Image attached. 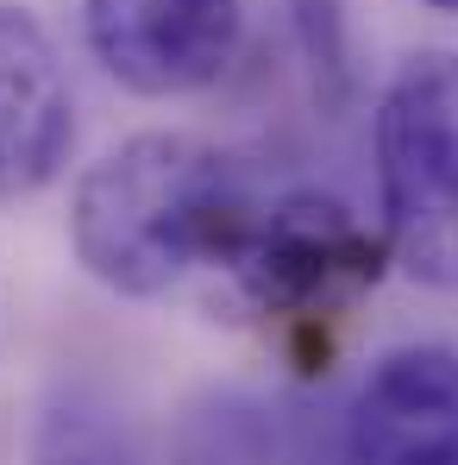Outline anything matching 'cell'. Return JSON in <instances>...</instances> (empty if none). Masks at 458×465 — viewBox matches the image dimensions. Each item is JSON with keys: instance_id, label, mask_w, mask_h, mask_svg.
Wrapping results in <instances>:
<instances>
[{"instance_id": "obj_5", "label": "cell", "mask_w": 458, "mask_h": 465, "mask_svg": "<svg viewBox=\"0 0 458 465\" xmlns=\"http://www.w3.org/2000/svg\"><path fill=\"white\" fill-rule=\"evenodd\" d=\"M352 465H458V352L402 346L352 402Z\"/></svg>"}, {"instance_id": "obj_2", "label": "cell", "mask_w": 458, "mask_h": 465, "mask_svg": "<svg viewBox=\"0 0 458 465\" xmlns=\"http://www.w3.org/2000/svg\"><path fill=\"white\" fill-rule=\"evenodd\" d=\"M377 195L389 258L427 290H458V51H421L383 88Z\"/></svg>"}, {"instance_id": "obj_6", "label": "cell", "mask_w": 458, "mask_h": 465, "mask_svg": "<svg viewBox=\"0 0 458 465\" xmlns=\"http://www.w3.org/2000/svg\"><path fill=\"white\" fill-rule=\"evenodd\" d=\"M76 145L70 82L57 70L44 32L0 6V202L38 195Z\"/></svg>"}, {"instance_id": "obj_9", "label": "cell", "mask_w": 458, "mask_h": 465, "mask_svg": "<svg viewBox=\"0 0 458 465\" xmlns=\"http://www.w3.org/2000/svg\"><path fill=\"white\" fill-rule=\"evenodd\" d=\"M289 32L302 45V64L314 76V94L339 107L352 94V57H346V0H283Z\"/></svg>"}, {"instance_id": "obj_1", "label": "cell", "mask_w": 458, "mask_h": 465, "mask_svg": "<svg viewBox=\"0 0 458 465\" xmlns=\"http://www.w3.org/2000/svg\"><path fill=\"white\" fill-rule=\"evenodd\" d=\"M251 214L227 152L145 133L82 170L70 239L88 277L113 296H163L195 264H232Z\"/></svg>"}, {"instance_id": "obj_8", "label": "cell", "mask_w": 458, "mask_h": 465, "mask_svg": "<svg viewBox=\"0 0 458 465\" xmlns=\"http://www.w3.org/2000/svg\"><path fill=\"white\" fill-rule=\"evenodd\" d=\"M32 465H145L132 421L88 384H63L32 428Z\"/></svg>"}, {"instance_id": "obj_4", "label": "cell", "mask_w": 458, "mask_h": 465, "mask_svg": "<svg viewBox=\"0 0 458 465\" xmlns=\"http://www.w3.org/2000/svg\"><path fill=\"white\" fill-rule=\"evenodd\" d=\"M82 38L120 88L176 101L232 70L245 13L239 0H82Z\"/></svg>"}, {"instance_id": "obj_3", "label": "cell", "mask_w": 458, "mask_h": 465, "mask_svg": "<svg viewBox=\"0 0 458 465\" xmlns=\"http://www.w3.org/2000/svg\"><path fill=\"white\" fill-rule=\"evenodd\" d=\"M383 258H389V245L358 227L346 202L302 189V195H283L277 208L251 214L227 271H239V283L264 309H289L314 321V309H333L339 296L377 283Z\"/></svg>"}, {"instance_id": "obj_10", "label": "cell", "mask_w": 458, "mask_h": 465, "mask_svg": "<svg viewBox=\"0 0 458 465\" xmlns=\"http://www.w3.org/2000/svg\"><path fill=\"white\" fill-rule=\"evenodd\" d=\"M421 6H440V13H458V0H421Z\"/></svg>"}, {"instance_id": "obj_7", "label": "cell", "mask_w": 458, "mask_h": 465, "mask_svg": "<svg viewBox=\"0 0 458 465\" xmlns=\"http://www.w3.org/2000/svg\"><path fill=\"white\" fill-rule=\"evenodd\" d=\"M277 415L245 390H208L176 415L170 465H277Z\"/></svg>"}]
</instances>
